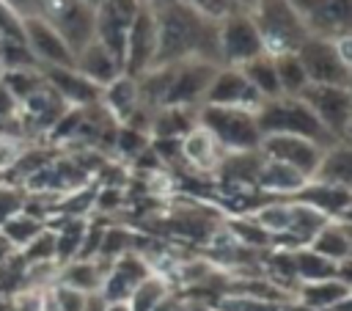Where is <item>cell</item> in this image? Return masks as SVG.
Returning <instances> with one entry per match:
<instances>
[{
  "label": "cell",
  "mask_w": 352,
  "mask_h": 311,
  "mask_svg": "<svg viewBox=\"0 0 352 311\" xmlns=\"http://www.w3.org/2000/svg\"><path fill=\"white\" fill-rule=\"evenodd\" d=\"M242 74L248 77V83L256 88V94L261 99H275L280 96V85H278V74H275V63H272V55L261 52L258 58L248 61L245 66H239Z\"/></svg>",
  "instance_id": "22"
},
{
  "label": "cell",
  "mask_w": 352,
  "mask_h": 311,
  "mask_svg": "<svg viewBox=\"0 0 352 311\" xmlns=\"http://www.w3.org/2000/svg\"><path fill=\"white\" fill-rule=\"evenodd\" d=\"M349 297V283L341 278H327V281H314L300 286V303L302 308L311 311H330L336 303Z\"/></svg>",
  "instance_id": "20"
},
{
  "label": "cell",
  "mask_w": 352,
  "mask_h": 311,
  "mask_svg": "<svg viewBox=\"0 0 352 311\" xmlns=\"http://www.w3.org/2000/svg\"><path fill=\"white\" fill-rule=\"evenodd\" d=\"M85 223L80 220H69L63 226L60 234H55V259H74L77 250H80V242H82V234H85Z\"/></svg>",
  "instance_id": "29"
},
{
  "label": "cell",
  "mask_w": 352,
  "mask_h": 311,
  "mask_svg": "<svg viewBox=\"0 0 352 311\" xmlns=\"http://www.w3.org/2000/svg\"><path fill=\"white\" fill-rule=\"evenodd\" d=\"M256 182L264 190H272V193H297L308 179L300 176L294 168H289L283 162H275V160H264L261 157V168H258Z\"/></svg>",
  "instance_id": "21"
},
{
  "label": "cell",
  "mask_w": 352,
  "mask_h": 311,
  "mask_svg": "<svg viewBox=\"0 0 352 311\" xmlns=\"http://www.w3.org/2000/svg\"><path fill=\"white\" fill-rule=\"evenodd\" d=\"M300 99L308 105V110L319 118V124L338 140L346 143L349 135V118H352V96L349 88L336 85H305Z\"/></svg>",
  "instance_id": "7"
},
{
  "label": "cell",
  "mask_w": 352,
  "mask_h": 311,
  "mask_svg": "<svg viewBox=\"0 0 352 311\" xmlns=\"http://www.w3.org/2000/svg\"><path fill=\"white\" fill-rule=\"evenodd\" d=\"M258 154L264 160H275V162H283L289 168H294L300 176L311 179L324 149H319L316 143L305 140V138H297V135H264L261 143H258Z\"/></svg>",
  "instance_id": "12"
},
{
  "label": "cell",
  "mask_w": 352,
  "mask_h": 311,
  "mask_svg": "<svg viewBox=\"0 0 352 311\" xmlns=\"http://www.w3.org/2000/svg\"><path fill=\"white\" fill-rule=\"evenodd\" d=\"M0 231H3V237H6L11 245L25 248V245H30V242L44 231V223H41L38 217H33V215L19 212V215H14L11 220H6V223L0 226Z\"/></svg>",
  "instance_id": "26"
},
{
  "label": "cell",
  "mask_w": 352,
  "mask_h": 311,
  "mask_svg": "<svg viewBox=\"0 0 352 311\" xmlns=\"http://www.w3.org/2000/svg\"><path fill=\"white\" fill-rule=\"evenodd\" d=\"M0 74H3V66H0Z\"/></svg>",
  "instance_id": "42"
},
{
  "label": "cell",
  "mask_w": 352,
  "mask_h": 311,
  "mask_svg": "<svg viewBox=\"0 0 352 311\" xmlns=\"http://www.w3.org/2000/svg\"><path fill=\"white\" fill-rule=\"evenodd\" d=\"M146 278H151L148 264H146L138 253L126 250V253H121V256L113 261L110 272L104 275V281H102V286H99V297H102L104 303L129 300L132 292H135Z\"/></svg>",
  "instance_id": "14"
},
{
  "label": "cell",
  "mask_w": 352,
  "mask_h": 311,
  "mask_svg": "<svg viewBox=\"0 0 352 311\" xmlns=\"http://www.w3.org/2000/svg\"><path fill=\"white\" fill-rule=\"evenodd\" d=\"M135 105H138V83L129 80V77H118L113 85H107V107L126 118L129 113H135Z\"/></svg>",
  "instance_id": "27"
},
{
  "label": "cell",
  "mask_w": 352,
  "mask_h": 311,
  "mask_svg": "<svg viewBox=\"0 0 352 311\" xmlns=\"http://www.w3.org/2000/svg\"><path fill=\"white\" fill-rule=\"evenodd\" d=\"M217 66L212 61H182L170 66V80L162 94L165 107H187L192 102H204V94L214 77Z\"/></svg>",
  "instance_id": "11"
},
{
  "label": "cell",
  "mask_w": 352,
  "mask_h": 311,
  "mask_svg": "<svg viewBox=\"0 0 352 311\" xmlns=\"http://www.w3.org/2000/svg\"><path fill=\"white\" fill-rule=\"evenodd\" d=\"M264 99L256 94V88L248 83V77L242 74V69L226 66L217 69L206 94H204V105H214V107H242V110H258Z\"/></svg>",
  "instance_id": "13"
},
{
  "label": "cell",
  "mask_w": 352,
  "mask_h": 311,
  "mask_svg": "<svg viewBox=\"0 0 352 311\" xmlns=\"http://www.w3.org/2000/svg\"><path fill=\"white\" fill-rule=\"evenodd\" d=\"M44 80L63 99V105H94L104 91L74 69H44Z\"/></svg>",
  "instance_id": "16"
},
{
  "label": "cell",
  "mask_w": 352,
  "mask_h": 311,
  "mask_svg": "<svg viewBox=\"0 0 352 311\" xmlns=\"http://www.w3.org/2000/svg\"><path fill=\"white\" fill-rule=\"evenodd\" d=\"M157 17V52L154 69L173 66L182 61H209L217 52V22L204 19L182 0L168 3ZM220 58V55H217Z\"/></svg>",
  "instance_id": "1"
},
{
  "label": "cell",
  "mask_w": 352,
  "mask_h": 311,
  "mask_svg": "<svg viewBox=\"0 0 352 311\" xmlns=\"http://www.w3.org/2000/svg\"><path fill=\"white\" fill-rule=\"evenodd\" d=\"M261 52H264V41L258 36L256 22L250 19L245 8L217 22V55L228 66L239 69L248 61L258 58Z\"/></svg>",
  "instance_id": "6"
},
{
  "label": "cell",
  "mask_w": 352,
  "mask_h": 311,
  "mask_svg": "<svg viewBox=\"0 0 352 311\" xmlns=\"http://www.w3.org/2000/svg\"><path fill=\"white\" fill-rule=\"evenodd\" d=\"M16 107H19V102L14 99V94L0 83V118H11L16 113Z\"/></svg>",
  "instance_id": "37"
},
{
  "label": "cell",
  "mask_w": 352,
  "mask_h": 311,
  "mask_svg": "<svg viewBox=\"0 0 352 311\" xmlns=\"http://www.w3.org/2000/svg\"><path fill=\"white\" fill-rule=\"evenodd\" d=\"M151 129H154L162 140H173L176 135H187V132L192 129V124L187 121L184 107H165V110L151 121Z\"/></svg>",
  "instance_id": "28"
},
{
  "label": "cell",
  "mask_w": 352,
  "mask_h": 311,
  "mask_svg": "<svg viewBox=\"0 0 352 311\" xmlns=\"http://www.w3.org/2000/svg\"><path fill=\"white\" fill-rule=\"evenodd\" d=\"M308 248L324 259H330L333 264H344L349 261V231H346V223H336V220H327L308 242Z\"/></svg>",
  "instance_id": "19"
},
{
  "label": "cell",
  "mask_w": 352,
  "mask_h": 311,
  "mask_svg": "<svg viewBox=\"0 0 352 311\" xmlns=\"http://www.w3.org/2000/svg\"><path fill=\"white\" fill-rule=\"evenodd\" d=\"M74 72H80L85 80H91L94 85L99 88H107L113 85L118 77H121V63L94 39L88 47H82L77 55H74Z\"/></svg>",
  "instance_id": "15"
},
{
  "label": "cell",
  "mask_w": 352,
  "mask_h": 311,
  "mask_svg": "<svg viewBox=\"0 0 352 311\" xmlns=\"http://www.w3.org/2000/svg\"><path fill=\"white\" fill-rule=\"evenodd\" d=\"M182 3L190 6L195 14H201V17L209 19V22H220V19H226V17L236 14V11H242L239 0H182Z\"/></svg>",
  "instance_id": "30"
},
{
  "label": "cell",
  "mask_w": 352,
  "mask_h": 311,
  "mask_svg": "<svg viewBox=\"0 0 352 311\" xmlns=\"http://www.w3.org/2000/svg\"><path fill=\"white\" fill-rule=\"evenodd\" d=\"M220 146L214 143V138L201 127V129H190L187 135H184V140H182V154L190 160V162H195V165H201V168H209V165H214V162H220Z\"/></svg>",
  "instance_id": "23"
},
{
  "label": "cell",
  "mask_w": 352,
  "mask_h": 311,
  "mask_svg": "<svg viewBox=\"0 0 352 311\" xmlns=\"http://www.w3.org/2000/svg\"><path fill=\"white\" fill-rule=\"evenodd\" d=\"M308 85H336V88H349V63L338 55L333 39L327 36H308L300 50L294 52Z\"/></svg>",
  "instance_id": "5"
},
{
  "label": "cell",
  "mask_w": 352,
  "mask_h": 311,
  "mask_svg": "<svg viewBox=\"0 0 352 311\" xmlns=\"http://www.w3.org/2000/svg\"><path fill=\"white\" fill-rule=\"evenodd\" d=\"M256 124L261 138L264 135H297L305 138L311 143H316L319 149H330L338 140L319 124V118L308 110V105L300 96H275V99H264L256 110Z\"/></svg>",
  "instance_id": "2"
},
{
  "label": "cell",
  "mask_w": 352,
  "mask_h": 311,
  "mask_svg": "<svg viewBox=\"0 0 352 311\" xmlns=\"http://www.w3.org/2000/svg\"><path fill=\"white\" fill-rule=\"evenodd\" d=\"M14 14H19V17H28V14H33L30 8H33V0H3Z\"/></svg>",
  "instance_id": "39"
},
{
  "label": "cell",
  "mask_w": 352,
  "mask_h": 311,
  "mask_svg": "<svg viewBox=\"0 0 352 311\" xmlns=\"http://www.w3.org/2000/svg\"><path fill=\"white\" fill-rule=\"evenodd\" d=\"M118 146L126 151V154H140L146 149V138L138 132V129H121L118 132Z\"/></svg>",
  "instance_id": "34"
},
{
  "label": "cell",
  "mask_w": 352,
  "mask_h": 311,
  "mask_svg": "<svg viewBox=\"0 0 352 311\" xmlns=\"http://www.w3.org/2000/svg\"><path fill=\"white\" fill-rule=\"evenodd\" d=\"M154 52H157V17H154V11L140 6L126 30L121 77L135 80V77L146 74L154 63Z\"/></svg>",
  "instance_id": "9"
},
{
  "label": "cell",
  "mask_w": 352,
  "mask_h": 311,
  "mask_svg": "<svg viewBox=\"0 0 352 311\" xmlns=\"http://www.w3.org/2000/svg\"><path fill=\"white\" fill-rule=\"evenodd\" d=\"M250 8V19L258 28L267 55L297 52L300 44L311 36L302 17L286 0H253Z\"/></svg>",
  "instance_id": "3"
},
{
  "label": "cell",
  "mask_w": 352,
  "mask_h": 311,
  "mask_svg": "<svg viewBox=\"0 0 352 311\" xmlns=\"http://www.w3.org/2000/svg\"><path fill=\"white\" fill-rule=\"evenodd\" d=\"M294 201L322 212L327 220L330 217H346L349 209V187H336V184H322V182H305L297 193Z\"/></svg>",
  "instance_id": "17"
},
{
  "label": "cell",
  "mask_w": 352,
  "mask_h": 311,
  "mask_svg": "<svg viewBox=\"0 0 352 311\" xmlns=\"http://www.w3.org/2000/svg\"><path fill=\"white\" fill-rule=\"evenodd\" d=\"M239 6H253V0H239Z\"/></svg>",
  "instance_id": "41"
},
{
  "label": "cell",
  "mask_w": 352,
  "mask_h": 311,
  "mask_svg": "<svg viewBox=\"0 0 352 311\" xmlns=\"http://www.w3.org/2000/svg\"><path fill=\"white\" fill-rule=\"evenodd\" d=\"M104 281V272L94 261H74L63 270V286L77 289L82 294H99V286Z\"/></svg>",
  "instance_id": "25"
},
{
  "label": "cell",
  "mask_w": 352,
  "mask_h": 311,
  "mask_svg": "<svg viewBox=\"0 0 352 311\" xmlns=\"http://www.w3.org/2000/svg\"><path fill=\"white\" fill-rule=\"evenodd\" d=\"M22 157V149H19V143H14V138H0V168H8V165H14L16 160Z\"/></svg>",
  "instance_id": "36"
},
{
  "label": "cell",
  "mask_w": 352,
  "mask_h": 311,
  "mask_svg": "<svg viewBox=\"0 0 352 311\" xmlns=\"http://www.w3.org/2000/svg\"><path fill=\"white\" fill-rule=\"evenodd\" d=\"M234 231H236L245 242H250V245H264V242L270 239V234L261 231V228L253 226V223H234Z\"/></svg>",
  "instance_id": "35"
},
{
  "label": "cell",
  "mask_w": 352,
  "mask_h": 311,
  "mask_svg": "<svg viewBox=\"0 0 352 311\" xmlns=\"http://www.w3.org/2000/svg\"><path fill=\"white\" fill-rule=\"evenodd\" d=\"M308 182L349 187V182H352V154H349V146L346 143L330 146L322 154V160H319V165H316V171H314V176Z\"/></svg>",
  "instance_id": "18"
},
{
  "label": "cell",
  "mask_w": 352,
  "mask_h": 311,
  "mask_svg": "<svg viewBox=\"0 0 352 311\" xmlns=\"http://www.w3.org/2000/svg\"><path fill=\"white\" fill-rule=\"evenodd\" d=\"M22 33L30 55L44 69H74V52L60 39V33L38 14L22 17Z\"/></svg>",
  "instance_id": "10"
},
{
  "label": "cell",
  "mask_w": 352,
  "mask_h": 311,
  "mask_svg": "<svg viewBox=\"0 0 352 311\" xmlns=\"http://www.w3.org/2000/svg\"><path fill=\"white\" fill-rule=\"evenodd\" d=\"M272 63H275L280 96H300L302 88L308 85V77H305L297 55L294 52H280V55H272Z\"/></svg>",
  "instance_id": "24"
},
{
  "label": "cell",
  "mask_w": 352,
  "mask_h": 311,
  "mask_svg": "<svg viewBox=\"0 0 352 311\" xmlns=\"http://www.w3.org/2000/svg\"><path fill=\"white\" fill-rule=\"evenodd\" d=\"M50 294H52V300L58 303L60 311H82V308H85V300H88V294H82V292H77V289H69V286H63V283H58Z\"/></svg>",
  "instance_id": "32"
},
{
  "label": "cell",
  "mask_w": 352,
  "mask_h": 311,
  "mask_svg": "<svg viewBox=\"0 0 352 311\" xmlns=\"http://www.w3.org/2000/svg\"><path fill=\"white\" fill-rule=\"evenodd\" d=\"M104 311H129V303H126V300H118V303H104Z\"/></svg>",
  "instance_id": "40"
},
{
  "label": "cell",
  "mask_w": 352,
  "mask_h": 311,
  "mask_svg": "<svg viewBox=\"0 0 352 311\" xmlns=\"http://www.w3.org/2000/svg\"><path fill=\"white\" fill-rule=\"evenodd\" d=\"M198 121H201V127L214 138V143H217L220 149H228V151H234V154L258 151L261 132H258V124H256V113H253V110L201 105Z\"/></svg>",
  "instance_id": "4"
},
{
  "label": "cell",
  "mask_w": 352,
  "mask_h": 311,
  "mask_svg": "<svg viewBox=\"0 0 352 311\" xmlns=\"http://www.w3.org/2000/svg\"><path fill=\"white\" fill-rule=\"evenodd\" d=\"M44 17L77 55L94 41V8L82 0H44Z\"/></svg>",
  "instance_id": "8"
},
{
  "label": "cell",
  "mask_w": 352,
  "mask_h": 311,
  "mask_svg": "<svg viewBox=\"0 0 352 311\" xmlns=\"http://www.w3.org/2000/svg\"><path fill=\"white\" fill-rule=\"evenodd\" d=\"M11 311H41V297L38 294H19L11 305Z\"/></svg>",
  "instance_id": "38"
},
{
  "label": "cell",
  "mask_w": 352,
  "mask_h": 311,
  "mask_svg": "<svg viewBox=\"0 0 352 311\" xmlns=\"http://www.w3.org/2000/svg\"><path fill=\"white\" fill-rule=\"evenodd\" d=\"M50 261L55 259V234L52 231H41L30 245H25L22 250V261Z\"/></svg>",
  "instance_id": "31"
},
{
  "label": "cell",
  "mask_w": 352,
  "mask_h": 311,
  "mask_svg": "<svg viewBox=\"0 0 352 311\" xmlns=\"http://www.w3.org/2000/svg\"><path fill=\"white\" fill-rule=\"evenodd\" d=\"M22 195L16 193V190H8V187H3L0 190V226L6 223V220H11L14 215H19L22 212Z\"/></svg>",
  "instance_id": "33"
}]
</instances>
